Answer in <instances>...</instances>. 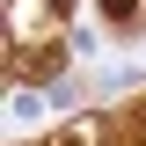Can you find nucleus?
Listing matches in <instances>:
<instances>
[{
	"mask_svg": "<svg viewBox=\"0 0 146 146\" xmlns=\"http://www.w3.org/2000/svg\"><path fill=\"white\" fill-rule=\"evenodd\" d=\"M66 44H58V0H15V73L44 80L58 73Z\"/></svg>",
	"mask_w": 146,
	"mask_h": 146,
	"instance_id": "1",
	"label": "nucleus"
},
{
	"mask_svg": "<svg viewBox=\"0 0 146 146\" xmlns=\"http://www.w3.org/2000/svg\"><path fill=\"white\" fill-rule=\"evenodd\" d=\"M131 7H139V0H102V15H110V22H131Z\"/></svg>",
	"mask_w": 146,
	"mask_h": 146,
	"instance_id": "2",
	"label": "nucleus"
}]
</instances>
